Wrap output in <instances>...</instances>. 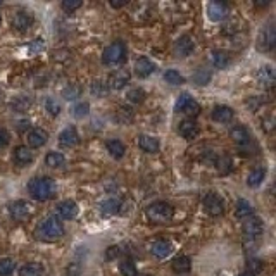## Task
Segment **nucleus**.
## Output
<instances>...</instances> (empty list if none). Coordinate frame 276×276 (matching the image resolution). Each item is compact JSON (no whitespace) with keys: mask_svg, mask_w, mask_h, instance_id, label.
Listing matches in <instances>:
<instances>
[{"mask_svg":"<svg viewBox=\"0 0 276 276\" xmlns=\"http://www.w3.org/2000/svg\"><path fill=\"white\" fill-rule=\"evenodd\" d=\"M28 192L35 200L45 202V200H50L55 195V181L49 176L33 178L28 183Z\"/></svg>","mask_w":276,"mask_h":276,"instance_id":"obj_1","label":"nucleus"},{"mask_svg":"<svg viewBox=\"0 0 276 276\" xmlns=\"http://www.w3.org/2000/svg\"><path fill=\"white\" fill-rule=\"evenodd\" d=\"M35 235H37L38 238H42V240L52 242V240H57V238H60V236L64 235V225L59 221V218L49 216L40 226L37 228Z\"/></svg>","mask_w":276,"mask_h":276,"instance_id":"obj_2","label":"nucleus"},{"mask_svg":"<svg viewBox=\"0 0 276 276\" xmlns=\"http://www.w3.org/2000/svg\"><path fill=\"white\" fill-rule=\"evenodd\" d=\"M145 214L148 218V221L157 223V225H163L173 220L174 216V209L173 205L168 202H154L145 209Z\"/></svg>","mask_w":276,"mask_h":276,"instance_id":"obj_3","label":"nucleus"},{"mask_svg":"<svg viewBox=\"0 0 276 276\" xmlns=\"http://www.w3.org/2000/svg\"><path fill=\"white\" fill-rule=\"evenodd\" d=\"M125 57H126V45L125 42L117 40L111 43L109 47H106V50L102 52V63L106 66H114L119 64Z\"/></svg>","mask_w":276,"mask_h":276,"instance_id":"obj_4","label":"nucleus"},{"mask_svg":"<svg viewBox=\"0 0 276 276\" xmlns=\"http://www.w3.org/2000/svg\"><path fill=\"white\" fill-rule=\"evenodd\" d=\"M274 45H276V29L273 23H268L259 32V37H257V49L262 52H269L274 49Z\"/></svg>","mask_w":276,"mask_h":276,"instance_id":"obj_5","label":"nucleus"},{"mask_svg":"<svg viewBox=\"0 0 276 276\" xmlns=\"http://www.w3.org/2000/svg\"><path fill=\"white\" fill-rule=\"evenodd\" d=\"M262 230H264V225H262V221L259 218L251 216V218H247L242 225L243 236H245V240H249V242H254V240L259 238L262 235Z\"/></svg>","mask_w":276,"mask_h":276,"instance_id":"obj_6","label":"nucleus"},{"mask_svg":"<svg viewBox=\"0 0 276 276\" xmlns=\"http://www.w3.org/2000/svg\"><path fill=\"white\" fill-rule=\"evenodd\" d=\"M202 205H204V211L207 212L209 216L216 218V216H221V214L225 212V200L216 194H207Z\"/></svg>","mask_w":276,"mask_h":276,"instance_id":"obj_7","label":"nucleus"},{"mask_svg":"<svg viewBox=\"0 0 276 276\" xmlns=\"http://www.w3.org/2000/svg\"><path fill=\"white\" fill-rule=\"evenodd\" d=\"M176 111L195 116V114H199L200 106L194 97H190L188 94H183V95H179V99L176 100Z\"/></svg>","mask_w":276,"mask_h":276,"instance_id":"obj_8","label":"nucleus"},{"mask_svg":"<svg viewBox=\"0 0 276 276\" xmlns=\"http://www.w3.org/2000/svg\"><path fill=\"white\" fill-rule=\"evenodd\" d=\"M9 214L16 221H24L32 214V205L26 200H14V202L9 204Z\"/></svg>","mask_w":276,"mask_h":276,"instance_id":"obj_9","label":"nucleus"},{"mask_svg":"<svg viewBox=\"0 0 276 276\" xmlns=\"http://www.w3.org/2000/svg\"><path fill=\"white\" fill-rule=\"evenodd\" d=\"M228 4L225 2H209L207 4V17L212 21V23H220L228 16Z\"/></svg>","mask_w":276,"mask_h":276,"instance_id":"obj_10","label":"nucleus"},{"mask_svg":"<svg viewBox=\"0 0 276 276\" xmlns=\"http://www.w3.org/2000/svg\"><path fill=\"white\" fill-rule=\"evenodd\" d=\"M12 28L17 29V32H26V29L32 28L33 24V14L28 11H17L14 16H12Z\"/></svg>","mask_w":276,"mask_h":276,"instance_id":"obj_11","label":"nucleus"},{"mask_svg":"<svg viewBox=\"0 0 276 276\" xmlns=\"http://www.w3.org/2000/svg\"><path fill=\"white\" fill-rule=\"evenodd\" d=\"M194 50H195V42L190 35H183L174 43V54L178 57H188Z\"/></svg>","mask_w":276,"mask_h":276,"instance_id":"obj_12","label":"nucleus"},{"mask_svg":"<svg viewBox=\"0 0 276 276\" xmlns=\"http://www.w3.org/2000/svg\"><path fill=\"white\" fill-rule=\"evenodd\" d=\"M130 78H131V74L128 69H117V71H114L111 74V78H109L107 88H114V90L125 88V86L130 83Z\"/></svg>","mask_w":276,"mask_h":276,"instance_id":"obj_13","label":"nucleus"},{"mask_svg":"<svg viewBox=\"0 0 276 276\" xmlns=\"http://www.w3.org/2000/svg\"><path fill=\"white\" fill-rule=\"evenodd\" d=\"M78 142H80V135H78V131L74 126H68V128H64L60 131V135H59L60 147L71 148L74 145H78Z\"/></svg>","mask_w":276,"mask_h":276,"instance_id":"obj_14","label":"nucleus"},{"mask_svg":"<svg viewBox=\"0 0 276 276\" xmlns=\"http://www.w3.org/2000/svg\"><path fill=\"white\" fill-rule=\"evenodd\" d=\"M49 142V131L43 128H35L28 133V145L32 148H40Z\"/></svg>","mask_w":276,"mask_h":276,"instance_id":"obj_15","label":"nucleus"},{"mask_svg":"<svg viewBox=\"0 0 276 276\" xmlns=\"http://www.w3.org/2000/svg\"><path fill=\"white\" fill-rule=\"evenodd\" d=\"M256 80L257 83L262 86V88H271L274 85V69L271 66H262V68L257 71L256 74Z\"/></svg>","mask_w":276,"mask_h":276,"instance_id":"obj_16","label":"nucleus"},{"mask_svg":"<svg viewBox=\"0 0 276 276\" xmlns=\"http://www.w3.org/2000/svg\"><path fill=\"white\" fill-rule=\"evenodd\" d=\"M150 252L157 259H166V257L173 252V245H171V242H168V240H156V242L150 245Z\"/></svg>","mask_w":276,"mask_h":276,"instance_id":"obj_17","label":"nucleus"},{"mask_svg":"<svg viewBox=\"0 0 276 276\" xmlns=\"http://www.w3.org/2000/svg\"><path fill=\"white\" fill-rule=\"evenodd\" d=\"M138 147L142 148L143 152L156 154V152H159L161 143L156 137H150V135H140V137H138Z\"/></svg>","mask_w":276,"mask_h":276,"instance_id":"obj_18","label":"nucleus"},{"mask_svg":"<svg viewBox=\"0 0 276 276\" xmlns=\"http://www.w3.org/2000/svg\"><path fill=\"white\" fill-rule=\"evenodd\" d=\"M154 71H156V66L152 60H148L147 57H140V59H137V63H135V74H137L138 78H147Z\"/></svg>","mask_w":276,"mask_h":276,"instance_id":"obj_19","label":"nucleus"},{"mask_svg":"<svg viewBox=\"0 0 276 276\" xmlns=\"http://www.w3.org/2000/svg\"><path fill=\"white\" fill-rule=\"evenodd\" d=\"M12 159L17 166H28L33 161V154L26 145H19L14 148V154H12Z\"/></svg>","mask_w":276,"mask_h":276,"instance_id":"obj_20","label":"nucleus"},{"mask_svg":"<svg viewBox=\"0 0 276 276\" xmlns=\"http://www.w3.org/2000/svg\"><path fill=\"white\" fill-rule=\"evenodd\" d=\"M178 133L181 135L183 138L192 140V138H195L197 135H199V126H197V122H195V121H192V119H185V121L179 122V126H178Z\"/></svg>","mask_w":276,"mask_h":276,"instance_id":"obj_21","label":"nucleus"},{"mask_svg":"<svg viewBox=\"0 0 276 276\" xmlns=\"http://www.w3.org/2000/svg\"><path fill=\"white\" fill-rule=\"evenodd\" d=\"M57 209L63 220H74L78 216V204L74 200H63Z\"/></svg>","mask_w":276,"mask_h":276,"instance_id":"obj_22","label":"nucleus"},{"mask_svg":"<svg viewBox=\"0 0 276 276\" xmlns=\"http://www.w3.org/2000/svg\"><path fill=\"white\" fill-rule=\"evenodd\" d=\"M230 137L236 145H240V147L249 145V143H251V135H249V131L245 130L243 126H235V128H231Z\"/></svg>","mask_w":276,"mask_h":276,"instance_id":"obj_23","label":"nucleus"},{"mask_svg":"<svg viewBox=\"0 0 276 276\" xmlns=\"http://www.w3.org/2000/svg\"><path fill=\"white\" fill-rule=\"evenodd\" d=\"M212 119L216 122H230L233 119V109L228 106H216L212 109Z\"/></svg>","mask_w":276,"mask_h":276,"instance_id":"obj_24","label":"nucleus"},{"mask_svg":"<svg viewBox=\"0 0 276 276\" xmlns=\"http://www.w3.org/2000/svg\"><path fill=\"white\" fill-rule=\"evenodd\" d=\"M264 178H266V168H264V166H257V168H254L251 173H249L247 185L251 188H256V187L261 185Z\"/></svg>","mask_w":276,"mask_h":276,"instance_id":"obj_25","label":"nucleus"},{"mask_svg":"<svg viewBox=\"0 0 276 276\" xmlns=\"http://www.w3.org/2000/svg\"><path fill=\"white\" fill-rule=\"evenodd\" d=\"M121 209V202L117 199H107L104 200L102 204H100V212H102V216H116L117 212H119Z\"/></svg>","mask_w":276,"mask_h":276,"instance_id":"obj_26","label":"nucleus"},{"mask_svg":"<svg viewBox=\"0 0 276 276\" xmlns=\"http://www.w3.org/2000/svg\"><path fill=\"white\" fill-rule=\"evenodd\" d=\"M171 264H173V271H174V273H179V274L188 273V271L192 269V261H190V257H188V256L174 257Z\"/></svg>","mask_w":276,"mask_h":276,"instance_id":"obj_27","label":"nucleus"},{"mask_svg":"<svg viewBox=\"0 0 276 276\" xmlns=\"http://www.w3.org/2000/svg\"><path fill=\"white\" fill-rule=\"evenodd\" d=\"M212 64L218 69H225L231 64V55L226 50H214L212 52Z\"/></svg>","mask_w":276,"mask_h":276,"instance_id":"obj_28","label":"nucleus"},{"mask_svg":"<svg viewBox=\"0 0 276 276\" xmlns=\"http://www.w3.org/2000/svg\"><path fill=\"white\" fill-rule=\"evenodd\" d=\"M106 148H107L109 154L114 157V159H121V157L125 156V152H126L125 143L119 142V140H109V142L106 143Z\"/></svg>","mask_w":276,"mask_h":276,"instance_id":"obj_29","label":"nucleus"},{"mask_svg":"<svg viewBox=\"0 0 276 276\" xmlns=\"http://www.w3.org/2000/svg\"><path fill=\"white\" fill-rule=\"evenodd\" d=\"M235 212H236V216H238V218H242V220H247V218H251L252 214H254V207H252V204L249 202V200L240 199L238 202H236Z\"/></svg>","mask_w":276,"mask_h":276,"instance_id":"obj_30","label":"nucleus"},{"mask_svg":"<svg viewBox=\"0 0 276 276\" xmlns=\"http://www.w3.org/2000/svg\"><path fill=\"white\" fill-rule=\"evenodd\" d=\"M45 164L49 166V168H63L66 164V157L60 154V152H49L45 157Z\"/></svg>","mask_w":276,"mask_h":276,"instance_id":"obj_31","label":"nucleus"},{"mask_svg":"<svg viewBox=\"0 0 276 276\" xmlns=\"http://www.w3.org/2000/svg\"><path fill=\"white\" fill-rule=\"evenodd\" d=\"M19 276H43V266L38 262H29L19 269Z\"/></svg>","mask_w":276,"mask_h":276,"instance_id":"obj_32","label":"nucleus"},{"mask_svg":"<svg viewBox=\"0 0 276 276\" xmlns=\"http://www.w3.org/2000/svg\"><path fill=\"white\" fill-rule=\"evenodd\" d=\"M29 107H32V99L24 97V95L16 97L11 102V109H12V111H16V112H24V111H28Z\"/></svg>","mask_w":276,"mask_h":276,"instance_id":"obj_33","label":"nucleus"},{"mask_svg":"<svg viewBox=\"0 0 276 276\" xmlns=\"http://www.w3.org/2000/svg\"><path fill=\"white\" fill-rule=\"evenodd\" d=\"M164 80H166V83L174 85V86L183 85V83H185V78H183L181 74L176 71V69H169V71H166L164 73Z\"/></svg>","mask_w":276,"mask_h":276,"instance_id":"obj_34","label":"nucleus"},{"mask_svg":"<svg viewBox=\"0 0 276 276\" xmlns=\"http://www.w3.org/2000/svg\"><path fill=\"white\" fill-rule=\"evenodd\" d=\"M119 273L122 276H138L137 266H135L130 259H125L119 262Z\"/></svg>","mask_w":276,"mask_h":276,"instance_id":"obj_35","label":"nucleus"},{"mask_svg":"<svg viewBox=\"0 0 276 276\" xmlns=\"http://www.w3.org/2000/svg\"><path fill=\"white\" fill-rule=\"evenodd\" d=\"M209 80H211V71H209V69L199 68L194 73V81L197 83V85H207Z\"/></svg>","mask_w":276,"mask_h":276,"instance_id":"obj_36","label":"nucleus"},{"mask_svg":"<svg viewBox=\"0 0 276 276\" xmlns=\"http://www.w3.org/2000/svg\"><path fill=\"white\" fill-rule=\"evenodd\" d=\"M216 168L221 174H228L231 171V159L228 156H221L220 159L216 161Z\"/></svg>","mask_w":276,"mask_h":276,"instance_id":"obj_37","label":"nucleus"},{"mask_svg":"<svg viewBox=\"0 0 276 276\" xmlns=\"http://www.w3.org/2000/svg\"><path fill=\"white\" fill-rule=\"evenodd\" d=\"M88 112H90V104L88 102H80V104H76L73 109V116L78 117V119L88 116Z\"/></svg>","mask_w":276,"mask_h":276,"instance_id":"obj_38","label":"nucleus"},{"mask_svg":"<svg viewBox=\"0 0 276 276\" xmlns=\"http://www.w3.org/2000/svg\"><path fill=\"white\" fill-rule=\"evenodd\" d=\"M12 271H14V261L9 259H0V276H9L12 274Z\"/></svg>","mask_w":276,"mask_h":276,"instance_id":"obj_39","label":"nucleus"},{"mask_svg":"<svg viewBox=\"0 0 276 276\" xmlns=\"http://www.w3.org/2000/svg\"><path fill=\"white\" fill-rule=\"evenodd\" d=\"M91 95H97V97H104V95L107 94V85L104 81L100 80H95L91 83Z\"/></svg>","mask_w":276,"mask_h":276,"instance_id":"obj_40","label":"nucleus"},{"mask_svg":"<svg viewBox=\"0 0 276 276\" xmlns=\"http://www.w3.org/2000/svg\"><path fill=\"white\" fill-rule=\"evenodd\" d=\"M80 94H81V88L78 85H69V86H66V88L63 90V95L68 100L78 99V97H80Z\"/></svg>","mask_w":276,"mask_h":276,"instance_id":"obj_41","label":"nucleus"},{"mask_svg":"<svg viewBox=\"0 0 276 276\" xmlns=\"http://www.w3.org/2000/svg\"><path fill=\"white\" fill-rule=\"evenodd\" d=\"M143 99H145V91H143V88H133L128 91V100L133 104H140L143 102Z\"/></svg>","mask_w":276,"mask_h":276,"instance_id":"obj_42","label":"nucleus"},{"mask_svg":"<svg viewBox=\"0 0 276 276\" xmlns=\"http://www.w3.org/2000/svg\"><path fill=\"white\" fill-rule=\"evenodd\" d=\"M45 109L52 114V116H59V114H60V104L57 102V100H55L54 97H49V99H47Z\"/></svg>","mask_w":276,"mask_h":276,"instance_id":"obj_43","label":"nucleus"},{"mask_svg":"<svg viewBox=\"0 0 276 276\" xmlns=\"http://www.w3.org/2000/svg\"><path fill=\"white\" fill-rule=\"evenodd\" d=\"M43 49H45V40H43V38H37V40H33L28 47L29 54H40Z\"/></svg>","mask_w":276,"mask_h":276,"instance_id":"obj_44","label":"nucleus"},{"mask_svg":"<svg viewBox=\"0 0 276 276\" xmlns=\"http://www.w3.org/2000/svg\"><path fill=\"white\" fill-rule=\"evenodd\" d=\"M81 6H83L81 0H64V2L60 4V7H63L66 12H73L76 11V9H80Z\"/></svg>","mask_w":276,"mask_h":276,"instance_id":"obj_45","label":"nucleus"},{"mask_svg":"<svg viewBox=\"0 0 276 276\" xmlns=\"http://www.w3.org/2000/svg\"><path fill=\"white\" fill-rule=\"evenodd\" d=\"M66 273H68V276H80L81 274L80 262H71V264L68 266V269H66Z\"/></svg>","mask_w":276,"mask_h":276,"instance_id":"obj_46","label":"nucleus"},{"mask_svg":"<svg viewBox=\"0 0 276 276\" xmlns=\"http://www.w3.org/2000/svg\"><path fill=\"white\" fill-rule=\"evenodd\" d=\"M119 254H121L119 245H111V247H107V251H106V259H116Z\"/></svg>","mask_w":276,"mask_h":276,"instance_id":"obj_47","label":"nucleus"},{"mask_svg":"<svg viewBox=\"0 0 276 276\" xmlns=\"http://www.w3.org/2000/svg\"><path fill=\"white\" fill-rule=\"evenodd\" d=\"M9 143V133L4 128H0V148H4Z\"/></svg>","mask_w":276,"mask_h":276,"instance_id":"obj_48","label":"nucleus"},{"mask_svg":"<svg viewBox=\"0 0 276 276\" xmlns=\"http://www.w3.org/2000/svg\"><path fill=\"white\" fill-rule=\"evenodd\" d=\"M262 128H264L266 131L273 130V117H266V119H262Z\"/></svg>","mask_w":276,"mask_h":276,"instance_id":"obj_49","label":"nucleus"},{"mask_svg":"<svg viewBox=\"0 0 276 276\" xmlns=\"http://www.w3.org/2000/svg\"><path fill=\"white\" fill-rule=\"evenodd\" d=\"M109 6L114 7V9H119V7H122V6H126V0H121V2H116V0H111V2H109Z\"/></svg>","mask_w":276,"mask_h":276,"instance_id":"obj_50","label":"nucleus"},{"mask_svg":"<svg viewBox=\"0 0 276 276\" xmlns=\"http://www.w3.org/2000/svg\"><path fill=\"white\" fill-rule=\"evenodd\" d=\"M251 266L254 268V273H257V271H259V269L262 268L261 261H256V259H254V261H251Z\"/></svg>","mask_w":276,"mask_h":276,"instance_id":"obj_51","label":"nucleus"},{"mask_svg":"<svg viewBox=\"0 0 276 276\" xmlns=\"http://www.w3.org/2000/svg\"><path fill=\"white\" fill-rule=\"evenodd\" d=\"M240 276H254V274H252V273H242Z\"/></svg>","mask_w":276,"mask_h":276,"instance_id":"obj_52","label":"nucleus"},{"mask_svg":"<svg viewBox=\"0 0 276 276\" xmlns=\"http://www.w3.org/2000/svg\"><path fill=\"white\" fill-rule=\"evenodd\" d=\"M0 23H2V17H0Z\"/></svg>","mask_w":276,"mask_h":276,"instance_id":"obj_53","label":"nucleus"},{"mask_svg":"<svg viewBox=\"0 0 276 276\" xmlns=\"http://www.w3.org/2000/svg\"><path fill=\"white\" fill-rule=\"evenodd\" d=\"M0 6H2V2H0Z\"/></svg>","mask_w":276,"mask_h":276,"instance_id":"obj_54","label":"nucleus"}]
</instances>
